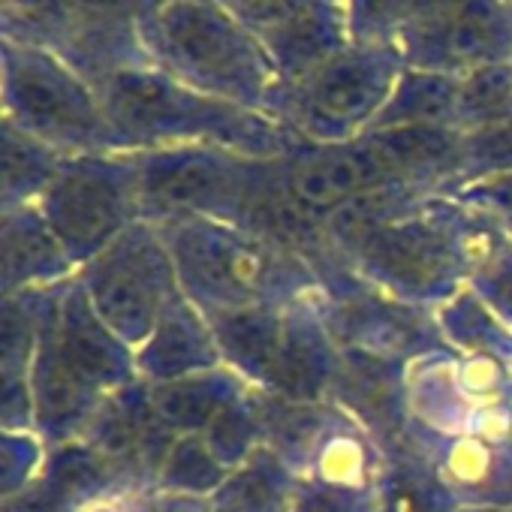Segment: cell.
<instances>
[{"instance_id":"1","label":"cell","mask_w":512,"mask_h":512,"mask_svg":"<svg viewBox=\"0 0 512 512\" xmlns=\"http://www.w3.org/2000/svg\"><path fill=\"white\" fill-rule=\"evenodd\" d=\"M509 244L503 229L479 208L434 193L416 214L380 226L338 253L368 287L437 311Z\"/></svg>"},{"instance_id":"2","label":"cell","mask_w":512,"mask_h":512,"mask_svg":"<svg viewBox=\"0 0 512 512\" xmlns=\"http://www.w3.org/2000/svg\"><path fill=\"white\" fill-rule=\"evenodd\" d=\"M133 380L136 350L103 323L82 284L52 287L31 368L37 434L49 446L79 440L106 395Z\"/></svg>"},{"instance_id":"3","label":"cell","mask_w":512,"mask_h":512,"mask_svg":"<svg viewBox=\"0 0 512 512\" xmlns=\"http://www.w3.org/2000/svg\"><path fill=\"white\" fill-rule=\"evenodd\" d=\"M175 260L181 293L202 311L290 305L320 290L317 272L293 250L217 220L157 223Z\"/></svg>"},{"instance_id":"4","label":"cell","mask_w":512,"mask_h":512,"mask_svg":"<svg viewBox=\"0 0 512 512\" xmlns=\"http://www.w3.org/2000/svg\"><path fill=\"white\" fill-rule=\"evenodd\" d=\"M100 103L121 151L220 145L250 157H287L299 145L260 112L151 73H118L106 82Z\"/></svg>"},{"instance_id":"5","label":"cell","mask_w":512,"mask_h":512,"mask_svg":"<svg viewBox=\"0 0 512 512\" xmlns=\"http://www.w3.org/2000/svg\"><path fill=\"white\" fill-rule=\"evenodd\" d=\"M275 157H250L220 145H172L136 151L142 217H184L244 226Z\"/></svg>"},{"instance_id":"6","label":"cell","mask_w":512,"mask_h":512,"mask_svg":"<svg viewBox=\"0 0 512 512\" xmlns=\"http://www.w3.org/2000/svg\"><path fill=\"white\" fill-rule=\"evenodd\" d=\"M103 323L133 350L145 344L166 308L184 296L175 260L157 223L139 220L76 272Z\"/></svg>"},{"instance_id":"7","label":"cell","mask_w":512,"mask_h":512,"mask_svg":"<svg viewBox=\"0 0 512 512\" xmlns=\"http://www.w3.org/2000/svg\"><path fill=\"white\" fill-rule=\"evenodd\" d=\"M76 269L91 263L142 217L136 151L67 157L61 175L37 202Z\"/></svg>"},{"instance_id":"8","label":"cell","mask_w":512,"mask_h":512,"mask_svg":"<svg viewBox=\"0 0 512 512\" xmlns=\"http://www.w3.org/2000/svg\"><path fill=\"white\" fill-rule=\"evenodd\" d=\"M317 302L341 350H362L413 365L452 353L437 326V314L398 302L359 281L341 260L317 275Z\"/></svg>"},{"instance_id":"9","label":"cell","mask_w":512,"mask_h":512,"mask_svg":"<svg viewBox=\"0 0 512 512\" xmlns=\"http://www.w3.org/2000/svg\"><path fill=\"white\" fill-rule=\"evenodd\" d=\"M10 124L67 157L121 151L103 103L58 64L25 58L10 73Z\"/></svg>"},{"instance_id":"10","label":"cell","mask_w":512,"mask_h":512,"mask_svg":"<svg viewBox=\"0 0 512 512\" xmlns=\"http://www.w3.org/2000/svg\"><path fill=\"white\" fill-rule=\"evenodd\" d=\"M163 55L193 88L253 106L263 97V61L220 13L202 4H172L160 16Z\"/></svg>"},{"instance_id":"11","label":"cell","mask_w":512,"mask_h":512,"mask_svg":"<svg viewBox=\"0 0 512 512\" xmlns=\"http://www.w3.org/2000/svg\"><path fill=\"white\" fill-rule=\"evenodd\" d=\"M458 506H512V434H443L410 419L404 443Z\"/></svg>"},{"instance_id":"12","label":"cell","mask_w":512,"mask_h":512,"mask_svg":"<svg viewBox=\"0 0 512 512\" xmlns=\"http://www.w3.org/2000/svg\"><path fill=\"white\" fill-rule=\"evenodd\" d=\"M389 70L371 58H338L323 64L296 103L302 142L335 145L362 136L392 97Z\"/></svg>"},{"instance_id":"13","label":"cell","mask_w":512,"mask_h":512,"mask_svg":"<svg viewBox=\"0 0 512 512\" xmlns=\"http://www.w3.org/2000/svg\"><path fill=\"white\" fill-rule=\"evenodd\" d=\"M79 440L106 455L142 491L154 494L160 467L166 464L178 434L160 419L151 386L145 380H133L106 395Z\"/></svg>"},{"instance_id":"14","label":"cell","mask_w":512,"mask_h":512,"mask_svg":"<svg viewBox=\"0 0 512 512\" xmlns=\"http://www.w3.org/2000/svg\"><path fill=\"white\" fill-rule=\"evenodd\" d=\"M407 371L410 365L398 359L338 347L329 401L359 422L386 455L401 449L410 428Z\"/></svg>"},{"instance_id":"15","label":"cell","mask_w":512,"mask_h":512,"mask_svg":"<svg viewBox=\"0 0 512 512\" xmlns=\"http://www.w3.org/2000/svg\"><path fill=\"white\" fill-rule=\"evenodd\" d=\"M338 368V344L326 326L317 293L287 305L284 341L263 392L299 404L329 401V389Z\"/></svg>"},{"instance_id":"16","label":"cell","mask_w":512,"mask_h":512,"mask_svg":"<svg viewBox=\"0 0 512 512\" xmlns=\"http://www.w3.org/2000/svg\"><path fill=\"white\" fill-rule=\"evenodd\" d=\"M76 263L40 205L4 211L0 220V290H46L76 278Z\"/></svg>"},{"instance_id":"17","label":"cell","mask_w":512,"mask_h":512,"mask_svg":"<svg viewBox=\"0 0 512 512\" xmlns=\"http://www.w3.org/2000/svg\"><path fill=\"white\" fill-rule=\"evenodd\" d=\"M220 365L223 359H220L211 323L187 296H178L166 308L154 332L136 350V371H139V380H145L148 386L214 371Z\"/></svg>"},{"instance_id":"18","label":"cell","mask_w":512,"mask_h":512,"mask_svg":"<svg viewBox=\"0 0 512 512\" xmlns=\"http://www.w3.org/2000/svg\"><path fill=\"white\" fill-rule=\"evenodd\" d=\"M293 305V302H290ZM220 350V359L247 386L266 389L281 353L287 305H256L238 311L205 314Z\"/></svg>"},{"instance_id":"19","label":"cell","mask_w":512,"mask_h":512,"mask_svg":"<svg viewBox=\"0 0 512 512\" xmlns=\"http://www.w3.org/2000/svg\"><path fill=\"white\" fill-rule=\"evenodd\" d=\"M40 479L73 512H85L97 503L127 494H151L142 491L124 470H118L106 455H100L85 440L49 446V458Z\"/></svg>"},{"instance_id":"20","label":"cell","mask_w":512,"mask_h":512,"mask_svg":"<svg viewBox=\"0 0 512 512\" xmlns=\"http://www.w3.org/2000/svg\"><path fill=\"white\" fill-rule=\"evenodd\" d=\"M247 389L253 386H247L226 365H220L214 371L151 386V398L160 419L181 437V434H202L232 401L247 395Z\"/></svg>"},{"instance_id":"21","label":"cell","mask_w":512,"mask_h":512,"mask_svg":"<svg viewBox=\"0 0 512 512\" xmlns=\"http://www.w3.org/2000/svg\"><path fill=\"white\" fill-rule=\"evenodd\" d=\"M296 482V473L263 446L208 497L211 512H293Z\"/></svg>"},{"instance_id":"22","label":"cell","mask_w":512,"mask_h":512,"mask_svg":"<svg viewBox=\"0 0 512 512\" xmlns=\"http://www.w3.org/2000/svg\"><path fill=\"white\" fill-rule=\"evenodd\" d=\"M443 341L458 356H482L512 368V329H506L491 308L467 287L434 311Z\"/></svg>"},{"instance_id":"23","label":"cell","mask_w":512,"mask_h":512,"mask_svg":"<svg viewBox=\"0 0 512 512\" xmlns=\"http://www.w3.org/2000/svg\"><path fill=\"white\" fill-rule=\"evenodd\" d=\"M67 163V154L40 142L37 136L13 127H4V211L37 205L46 190L55 184Z\"/></svg>"},{"instance_id":"24","label":"cell","mask_w":512,"mask_h":512,"mask_svg":"<svg viewBox=\"0 0 512 512\" xmlns=\"http://www.w3.org/2000/svg\"><path fill=\"white\" fill-rule=\"evenodd\" d=\"M455 112H458V85L455 82L434 76V73H413L392 91L389 103L383 106V112L377 115V121L368 130L407 127V124L455 127Z\"/></svg>"},{"instance_id":"25","label":"cell","mask_w":512,"mask_h":512,"mask_svg":"<svg viewBox=\"0 0 512 512\" xmlns=\"http://www.w3.org/2000/svg\"><path fill=\"white\" fill-rule=\"evenodd\" d=\"M232 470L211 452V446L199 434H181L166 464L160 467L154 491L160 494H190V497H211Z\"/></svg>"},{"instance_id":"26","label":"cell","mask_w":512,"mask_h":512,"mask_svg":"<svg viewBox=\"0 0 512 512\" xmlns=\"http://www.w3.org/2000/svg\"><path fill=\"white\" fill-rule=\"evenodd\" d=\"M377 494L383 512H458V503L407 452L386 455Z\"/></svg>"},{"instance_id":"27","label":"cell","mask_w":512,"mask_h":512,"mask_svg":"<svg viewBox=\"0 0 512 512\" xmlns=\"http://www.w3.org/2000/svg\"><path fill=\"white\" fill-rule=\"evenodd\" d=\"M199 437L211 446V452L229 470L244 464L256 449H263L266 437H263L260 410H256V401H253V389H247V395L232 401Z\"/></svg>"},{"instance_id":"28","label":"cell","mask_w":512,"mask_h":512,"mask_svg":"<svg viewBox=\"0 0 512 512\" xmlns=\"http://www.w3.org/2000/svg\"><path fill=\"white\" fill-rule=\"evenodd\" d=\"M512 118V73L506 67H482L458 85L455 127L461 133Z\"/></svg>"},{"instance_id":"29","label":"cell","mask_w":512,"mask_h":512,"mask_svg":"<svg viewBox=\"0 0 512 512\" xmlns=\"http://www.w3.org/2000/svg\"><path fill=\"white\" fill-rule=\"evenodd\" d=\"M437 43L443 46V58L449 61L482 64L494 55L491 49L497 46V22L485 7L467 0L464 7L443 16Z\"/></svg>"},{"instance_id":"30","label":"cell","mask_w":512,"mask_h":512,"mask_svg":"<svg viewBox=\"0 0 512 512\" xmlns=\"http://www.w3.org/2000/svg\"><path fill=\"white\" fill-rule=\"evenodd\" d=\"M506 172H512V118L467 130L461 142V169L452 190Z\"/></svg>"},{"instance_id":"31","label":"cell","mask_w":512,"mask_h":512,"mask_svg":"<svg viewBox=\"0 0 512 512\" xmlns=\"http://www.w3.org/2000/svg\"><path fill=\"white\" fill-rule=\"evenodd\" d=\"M49 443L37 431H0V482L13 497L43 476Z\"/></svg>"},{"instance_id":"32","label":"cell","mask_w":512,"mask_h":512,"mask_svg":"<svg viewBox=\"0 0 512 512\" xmlns=\"http://www.w3.org/2000/svg\"><path fill=\"white\" fill-rule=\"evenodd\" d=\"M293 512H383V503L377 488L299 479L293 494Z\"/></svg>"},{"instance_id":"33","label":"cell","mask_w":512,"mask_h":512,"mask_svg":"<svg viewBox=\"0 0 512 512\" xmlns=\"http://www.w3.org/2000/svg\"><path fill=\"white\" fill-rule=\"evenodd\" d=\"M470 290L506 329H512V241L470 278Z\"/></svg>"},{"instance_id":"34","label":"cell","mask_w":512,"mask_h":512,"mask_svg":"<svg viewBox=\"0 0 512 512\" xmlns=\"http://www.w3.org/2000/svg\"><path fill=\"white\" fill-rule=\"evenodd\" d=\"M449 196H455V199L479 208L482 214H488L503 229V235L512 241V172L494 175V178H485V181H476V184H467V187H458Z\"/></svg>"},{"instance_id":"35","label":"cell","mask_w":512,"mask_h":512,"mask_svg":"<svg viewBox=\"0 0 512 512\" xmlns=\"http://www.w3.org/2000/svg\"><path fill=\"white\" fill-rule=\"evenodd\" d=\"M247 10L253 16H260V19H284L287 25L308 16V7H311V0H244Z\"/></svg>"},{"instance_id":"36","label":"cell","mask_w":512,"mask_h":512,"mask_svg":"<svg viewBox=\"0 0 512 512\" xmlns=\"http://www.w3.org/2000/svg\"><path fill=\"white\" fill-rule=\"evenodd\" d=\"M151 509L154 512H211L208 497H190V494H151Z\"/></svg>"},{"instance_id":"37","label":"cell","mask_w":512,"mask_h":512,"mask_svg":"<svg viewBox=\"0 0 512 512\" xmlns=\"http://www.w3.org/2000/svg\"><path fill=\"white\" fill-rule=\"evenodd\" d=\"M148 497L151 494H127V497H115V500L97 503V506H91L85 512H145Z\"/></svg>"},{"instance_id":"38","label":"cell","mask_w":512,"mask_h":512,"mask_svg":"<svg viewBox=\"0 0 512 512\" xmlns=\"http://www.w3.org/2000/svg\"><path fill=\"white\" fill-rule=\"evenodd\" d=\"M407 4L419 13H431V16H449L452 10L464 7L467 0H407Z\"/></svg>"},{"instance_id":"39","label":"cell","mask_w":512,"mask_h":512,"mask_svg":"<svg viewBox=\"0 0 512 512\" xmlns=\"http://www.w3.org/2000/svg\"><path fill=\"white\" fill-rule=\"evenodd\" d=\"M458 512H512V506H458Z\"/></svg>"},{"instance_id":"40","label":"cell","mask_w":512,"mask_h":512,"mask_svg":"<svg viewBox=\"0 0 512 512\" xmlns=\"http://www.w3.org/2000/svg\"><path fill=\"white\" fill-rule=\"evenodd\" d=\"M145 512H154V509H151V497H148V506H145Z\"/></svg>"}]
</instances>
